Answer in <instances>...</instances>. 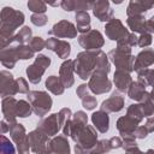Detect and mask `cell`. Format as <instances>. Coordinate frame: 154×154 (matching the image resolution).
<instances>
[{
    "instance_id": "cell-1",
    "label": "cell",
    "mask_w": 154,
    "mask_h": 154,
    "mask_svg": "<svg viewBox=\"0 0 154 154\" xmlns=\"http://www.w3.org/2000/svg\"><path fill=\"white\" fill-rule=\"evenodd\" d=\"M25 16L22 11L5 6L0 13V48L4 49L13 43L14 31L23 25Z\"/></svg>"
},
{
    "instance_id": "cell-2",
    "label": "cell",
    "mask_w": 154,
    "mask_h": 154,
    "mask_svg": "<svg viewBox=\"0 0 154 154\" xmlns=\"http://www.w3.org/2000/svg\"><path fill=\"white\" fill-rule=\"evenodd\" d=\"M99 51H83L77 54L76 59L73 60V64L75 72L81 79H89L94 73L97 64Z\"/></svg>"
},
{
    "instance_id": "cell-3",
    "label": "cell",
    "mask_w": 154,
    "mask_h": 154,
    "mask_svg": "<svg viewBox=\"0 0 154 154\" xmlns=\"http://www.w3.org/2000/svg\"><path fill=\"white\" fill-rule=\"evenodd\" d=\"M108 59L114 64L117 70H123L126 72L134 71V64H135V58L131 54V48L130 47H124V46H117L114 49L108 52Z\"/></svg>"
},
{
    "instance_id": "cell-4",
    "label": "cell",
    "mask_w": 154,
    "mask_h": 154,
    "mask_svg": "<svg viewBox=\"0 0 154 154\" xmlns=\"http://www.w3.org/2000/svg\"><path fill=\"white\" fill-rule=\"evenodd\" d=\"M28 101L30 102L34 113L37 117H45L52 108L53 100L47 91L43 90H32L26 94Z\"/></svg>"
},
{
    "instance_id": "cell-5",
    "label": "cell",
    "mask_w": 154,
    "mask_h": 154,
    "mask_svg": "<svg viewBox=\"0 0 154 154\" xmlns=\"http://www.w3.org/2000/svg\"><path fill=\"white\" fill-rule=\"evenodd\" d=\"M88 125V116L84 111H77L75 114H72L71 120H69L61 129L63 135L66 137H71L73 142L77 141L81 132L85 129Z\"/></svg>"
},
{
    "instance_id": "cell-6",
    "label": "cell",
    "mask_w": 154,
    "mask_h": 154,
    "mask_svg": "<svg viewBox=\"0 0 154 154\" xmlns=\"http://www.w3.org/2000/svg\"><path fill=\"white\" fill-rule=\"evenodd\" d=\"M96 143H97L96 129L93 125H87L76 141L75 153L76 154H89L96 147Z\"/></svg>"
},
{
    "instance_id": "cell-7",
    "label": "cell",
    "mask_w": 154,
    "mask_h": 154,
    "mask_svg": "<svg viewBox=\"0 0 154 154\" xmlns=\"http://www.w3.org/2000/svg\"><path fill=\"white\" fill-rule=\"evenodd\" d=\"M49 65H51V58L45 54H38L35 58V61L31 65H29L25 70L29 82L32 84H38L45 71L49 67Z\"/></svg>"
},
{
    "instance_id": "cell-8",
    "label": "cell",
    "mask_w": 154,
    "mask_h": 154,
    "mask_svg": "<svg viewBox=\"0 0 154 154\" xmlns=\"http://www.w3.org/2000/svg\"><path fill=\"white\" fill-rule=\"evenodd\" d=\"M78 43L84 51H99L105 45V38L99 30L91 29L78 36Z\"/></svg>"
},
{
    "instance_id": "cell-9",
    "label": "cell",
    "mask_w": 154,
    "mask_h": 154,
    "mask_svg": "<svg viewBox=\"0 0 154 154\" xmlns=\"http://www.w3.org/2000/svg\"><path fill=\"white\" fill-rule=\"evenodd\" d=\"M88 87H89V90L93 94L101 95V94L108 93L112 89V82L108 79L107 73L94 71V73L89 78Z\"/></svg>"
},
{
    "instance_id": "cell-10",
    "label": "cell",
    "mask_w": 154,
    "mask_h": 154,
    "mask_svg": "<svg viewBox=\"0 0 154 154\" xmlns=\"http://www.w3.org/2000/svg\"><path fill=\"white\" fill-rule=\"evenodd\" d=\"M77 28L73 23L63 19L52 26V29L48 31V35L57 38H75L77 36Z\"/></svg>"
},
{
    "instance_id": "cell-11",
    "label": "cell",
    "mask_w": 154,
    "mask_h": 154,
    "mask_svg": "<svg viewBox=\"0 0 154 154\" xmlns=\"http://www.w3.org/2000/svg\"><path fill=\"white\" fill-rule=\"evenodd\" d=\"M28 140L30 143L31 152L34 154H47V146L49 142V136L43 134L42 131L35 129L28 135Z\"/></svg>"
},
{
    "instance_id": "cell-12",
    "label": "cell",
    "mask_w": 154,
    "mask_h": 154,
    "mask_svg": "<svg viewBox=\"0 0 154 154\" xmlns=\"http://www.w3.org/2000/svg\"><path fill=\"white\" fill-rule=\"evenodd\" d=\"M103 29H105V34H106L107 38H109L111 41H117V42L124 37H126L130 34L129 30L122 23V20L118 18H113L109 22H107Z\"/></svg>"
},
{
    "instance_id": "cell-13",
    "label": "cell",
    "mask_w": 154,
    "mask_h": 154,
    "mask_svg": "<svg viewBox=\"0 0 154 154\" xmlns=\"http://www.w3.org/2000/svg\"><path fill=\"white\" fill-rule=\"evenodd\" d=\"M0 87H1V97H13L18 94L17 81L10 71L2 70L0 72Z\"/></svg>"
},
{
    "instance_id": "cell-14",
    "label": "cell",
    "mask_w": 154,
    "mask_h": 154,
    "mask_svg": "<svg viewBox=\"0 0 154 154\" xmlns=\"http://www.w3.org/2000/svg\"><path fill=\"white\" fill-rule=\"evenodd\" d=\"M37 130L42 131L49 137H54L58 135V132L61 130V125L59 122L58 113H52L46 118H42V120L37 124Z\"/></svg>"
},
{
    "instance_id": "cell-15",
    "label": "cell",
    "mask_w": 154,
    "mask_h": 154,
    "mask_svg": "<svg viewBox=\"0 0 154 154\" xmlns=\"http://www.w3.org/2000/svg\"><path fill=\"white\" fill-rule=\"evenodd\" d=\"M46 48L54 52L59 58L67 60L71 53V45L65 40H59L57 37H49L46 41Z\"/></svg>"
},
{
    "instance_id": "cell-16",
    "label": "cell",
    "mask_w": 154,
    "mask_h": 154,
    "mask_svg": "<svg viewBox=\"0 0 154 154\" xmlns=\"http://www.w3.org/2000/svg\"><path fill=\"white\" fill-rule=\"evenodd\" d=\"M70 143L64 135H57L49 140L47 146V154H70Z\"/></svg>"
},
{
    "instance_id": "cell-17",
    "label": "cell",
    "mask_w": 154,
    "mask_h": 154,
    "mask_svg": "<svg viewBox=\"0 0 154 154\" xmlns=\"http://www.w3.org/2000/svg\"><path fill=\"white\" fill-rule=\"evenodd\" d=\"M93 14L100 20V22H109L111 19H113V14L114 11L112 10V7L109 6V1L108 0H97L94 1L93 4Z\"/></svg>"
},
{
    "instance_id": "cell-18",
    "label": "cell",
    "mask_w": 154,
    "mask_h": 154,
    "mask_svg": "<svg viewBox=\"0 0 154 154\" xmlns=\"http://www.w3.org/2000/svg\"><path fill=\"white\" fill-rule=\"evenodd\" d=\"M123 108H124V97L118 90L113 91L112 95L108 99L103 100L100 106V109L106 113H117Z\"/></svg>"
},
{
    "instance_id": "cell-19",
    "label": "cell",
    "mask_w": 154,
    "mask_h": 154,
    "mask_svg": "<svg viewBox=\"0 0 154 154\" xmlns=\"http://www.w3.org/2000/svg\"><path fill=\"white\" fill-rule=\"evenodd\" d=\"M73 72H75L73 60H71V59L64 60L63 64L59 67V78L61 79L65 88H71L75 84Z\"/></svg>"
},
{
    "instance_id": "cell-20",
    "label": "cell",
    "mask_w": 154,
    "mask_h": 154,
    "mask_svg": "<svg viewBox=\"0 0 154 154\" xmlns=\"http://www.w3.org/2000/svg\"><path fill=\"white\" fill-rule=\"evenodd\" d=\"M154 64V49L153 48H144L142 49L135 58L134 71L138 72L141 70H146Z\"/></svg>"
},
{
    "instance_id": "cell-21",
    "label": "cell",
    "mask_w": 154,
    "mask_h": 154,
    "mask_svg": "<svg viewBox=\"0 0 154 154\" xmlns=\"http://www.w3.org/2000/svg\"><path fill=\"white\" fill-rule=\"evenodd\" d=\"M17 103L18 100H16L14 97H5L2 99L1 102V111H2V116L4 119L8 123H16L17 120Z\"/></svg>"
},
{
    "instance_id": "cell-22",
    "label": "cell",
    "mask_w": 154,
    "mask_h": 154,
    "mask_svg": "<svg viewBox=\"0 0 154 154\" xmlns=\"http://www.w3.org/2000/svg\"><path fill=\"white\" fill-rule=\"evenodd\" d=\"M116 125H117V129H118L119 135H120L122 138L126 137V136H135V131L138 128V123H136L134 119H131L128 116L120 117L117 120Z\"/></svg>"
},
{
    "instance_id": "cell-23",
    "label": "cell",
    "mask_w": 154,
    "mask_h": 154,
    "mask_svg": "<svg viewBox=\"0 0 154 154\" xmlns=\"http://www.w3.org/2000/svg\"><path fill=\"white\" fill-rule=\"evenodd\" d=\"M152 7H154V1H148V0H131L129 2V5H128L126 14H128V17L143 14L147 11H149Z\"/></svg>"
},
{
    "instance_id": "cell-24",
    "label": "cell",
    "mask_w": 154,
    "mask_h": 154,
    "mask_svg": "<svg viewBox=\"0 0 154 154\" xmlns=\"http://www.w3.org/2000/svg\"><path fill=\"white\" fill-rule=\"evenodd\" d=\"M113 83L116 84V88L119 93L128 91L130 85L132 84V78L130 72H126L123 70H116L113 75Z\"/></svg>"
},
{
    "instance_id": "cell-25",
    "label": "cell",
    "mask_w": 154,
    "mask_h": 154,
    "mask_svg": "<svg viewBox=\"0 0 154 154\" xmlns=\"http://www.w3.org/2000/svg\"><path fill=\"white\" fill-rule=\"evenodd\" d=\"M18 60H19V58L17 54L16 45L8 46L4 49H0V61H1L2 66L7 67V69H13Z\"/></svg>"
},
{
    "instance_id": "cell-26",
    "label": "cell",
    "mask_w": 154,
    "mask_h": 154,
    "mask_svg": "<svg viewBox=\"0 0 154 154\" xmlns=\"http://www.w3.org/2000/svg\"><path fill=\"white\" fill-rule=\"evenodd\" d=\"M91 123L93 126L100 134H106L109 130V117L108 113L99 109L91 114Z\"/></svg>"
},
{
    "instance_id": "cell-27",
    "label": "cell",
    "mask_w": 154,
    "mask_h": 154,
    "mask_svg": "<svg viewBox=\"0 0 154 154\" xmlns=\"http://www.w3.org/2000/svg\"><path fill=\"white\" fill-rule=\"evenodd\" d=\"M94 1H82V0H63L60 2V6L64 11L66 12H71V11H76V12H81V11H87V10H91Z\"/></svg>"
},
{
    "instance_id": "cell-28",
    "label": "cell",
    "mask_w": 154,
    "mask_h": 154,
    "mask_svg": "<svg viewBox=\"0 0 154 154\" xmlns=\"http://www.w3.org/2000/svg\"><path fill=\"white\" fill-rule=\"evenodd\" d=\"M126 24H128L129 29L134 34H136V32H138V34H146L147 32V19L144 18L143 14L128 17Z\"/></svg>"
},
{
    "instance_id": "cell-29",
    "label": "cell",
    "mask_w": 154,
    "mask_h": 154,
    "mask_svg": "<svg viewBox=\"0 0 154 154\" xmlns=\"http://www.w3.org/2000/svg\"><path fill=\"white\" fill-rule=\"evenodd\" d=\"M10 137L12 138V141L14 142V144H19L22 142H24L25 140H28V135L25 131V128L23 126V124L20 123H12L10 124Z\"/></svg>"
},
{
    "instance_id": "cell-30",
    "label": "cell",
    "mask_w": 154,
    "mask_h": 154,
    "mask_svg": "<svg viewBox=\"0 0 154 154\" xmlns=\"http://www.w3.org/2000/svg\"><path fill=\"white\" fill-rule=\"evenodd\" d=\"M75 19H76V28H77L78 32L85 34V32L91 30V26H90V14L88 13V11L76 12Z\"/></svg>"
},
{
    "instance_id": "cell-31",
    "label": "cell",
    "mask_w": 154,
    "mask_h": 154,
    "mask_svg": "<svg viewBox=\"0 0 154 154\" xmlns=\"http://www.w3.org/2000/svg\"><path fill=\"white\" fill-rule=\"evenodd\" d=\"M45 87L48 91H51L54 95H61L65 90V87L61 82V79L58 76H49L47 77L46 82H45Z\"/></svg>"
},
{
    "instance_id": "cell-32",
    "label": "cell",
    "mask_w": 154,
    "mask_h": 154,
    "mask_svg": "<svg viewBox=\"0 0 154 154\" xmlns=\"http://www.w3.org/2000/svg\"><path fill=\"white\" fill-rule=\"evenodd\" d=\"M126 93H128V96L131 100H135V101L140 102L143 99L144 94H146V87L143 84H141L140 82H132V84L130 85V88Z\"/></svg>"
},
{
    "instance_id": "cell-33",
    "label": "cell",
    "mask_w": 154,
    "mask_h": 154,
    "mask_svg": "<svg viewBox=\"0 0 154 154\" xmlns=\"http://www.w3.org/2000/svg\"><path fill=\"white\" fill-rule=\"evenodd\" d=\"M32 40V31L29 26H23L16 35L13 38V42L16 45H29L30 41Z\"/></svg>"
},
{
    "instance_id": "cell-34",
    "label": "cell",
    "mask_w": 154,
    "mask_h": 154,
    "mask_svg": "<svg viewBox=\"0 0 154 154\" xmlns=\"http://www.w3.org/2000/svg\"><path fill=\"white\" fill-rule=\"evenodd\" d=\"M141 105V108H142V112H143V116L146 118H150V117H154V102L153 100L150 99V95L149 93L146 91L143 99L138 102Z\"/></svg>"
},
{
    "instance_id": "cell-35",
    "label": "cell",
    "mask_w": 154,
    "mask_h": 154,
    "mask_svg": "<svg viewBox=\"0 0 154 154\" xmlns=\"http://www.w3.org/2000/svg\"><path fill=\"white\" fill-rule=\"evenodd\" d=\"M137 82H140L144 87L150 85L154 89V70L146 69V70L138 71L137 72Z\"/></svg>"
},
{
    "instance_id": "cell-36",
    "label": "cell",
    "mask_w": 154,
    "mask_h": 154,
    "mask_svg": "<svg viewBox=\"0 0 154 154\" xmlns=\"http://www.w3.org/2000/svg\"><path fill=\"white\" fill-rule=\"evenodd\" d=\"M126 116L130 117L131 119H134L136 123H141L144 118L143 116V112H142V108H141V105L140 103H132L126 109Z\"/></svg>"
},
{
    "instance_id": "cell-37",
    "label": "cell",
    "mask_w": 154,
    "mask_h": 154,
    "mask_svg": "<svg viewBox=\"0 0 154 154\" xmlns=\"http://www.w3.org/2000/svg\"><path fill=\"white\" fill-rule=\"evenodd\" d=\"M32 107L30 105L29 101H25V100H18V103H17V117L19 118H28L31 116L32 113Z\"/></svg>"
},
{
    "instance_id": "cell-38",
    "label": "cell",
    "mask_w": 154,
    "mask_h": 154,
    "mask_svg": "<svg viewBox=\"0 0 154 154\" xmlns=\"http://www.w3.org/2000/svg\"><path fill=\"white\" fill-rule=\"evenodd\" d=\"M16 49H17L18 58L22 60L31 59L35 55V52L29 47V45H16Z\"/></svg>"
},
{
    "instance_id": "cell-39",
    "label": "cell",
    "mask_w": 154,
    "mask_h": 154,
    "mask_svg": "<svg viewBox=\"0 0 154 154\" xmlns=\"http://www.w3.org/2000/svg\"><path fill=\"white\" fill-rule=\"evenodd\" d=\"M0 154H16L13 143L5 135H1L0 137Z\"/></svg>"
},
{
    "instance_id": "cell-40",
    "label": "cell",
    "mask_w": 154,
    "mask_h": 154,
    "mask_svg": "<svg viewBox=\"0 0 154 154\" xmlns=\"http://www.w3.org/2000/svg\"><path fill=\"white\" fill-rule=\"evenodd\" d=\"M28 8L34 13H46L47 4L41 1V0H29L28 1Z\"/></svg>"
},
{
    "instance_id": "cell-41",
    "label": "cell",
    "mask_w": 154,
    "mask_h": 154,
    "mask_svg": "<svg viewBox=\"0 0 154 154\" xmlns=\"http://www.w3.org/2000/svg\"><path fill=\"white\" fill-rule=\"evenodd\" d=\"M137 43H138V36H136V34H134V32H130L126 37L119 40L117 42V46H124V47L132 48V47L137 46Z\"/></svg>"
},
{
    "instance_id": "cell-42",
    "label": "cell",
    "mask_w": 154,
    "mask_h": 154,
    "mask_svg": "<svg viewBox=\"0 0 154 154\" xmlns=\"http://www.w3.org/2000/svg\"><path fill=\"white\" fill-rule=\"evenodd\" d=\"M29 47L36 53H38V52H41L42 49H45L46 48V41L41 37V36H35V37H32V40L30 41V43H29Z\"/></svg>"
},
{
    "instance_id": "cell-43",
    "label": "cell",
    "mask_w": 154,
    "mask_h": 154,
    "mask_svg": "<svg viewBox=\"0 0 154 154\" xmlns=\"http://www.w3.org/2000/svg\"><path fill=\"white\" fill-rule=\"evenodd\" d=\"M30 22L36 26H43L48 22V17L45 13H32L30 17Z\"/></svg>"
},
{
    "instance_id": "cell-44",
    "label": "cell",
    "mask_w": 154,
    "mask_h": 154,
    "mask_svg": "<svg viewBox=\"0 0 154 154\" xmlns=\"http://www.w3.org/2000/svg\"><path fill=\"white\" fill-rule=\"evenodd\" d=\"M58 116H59V122H60V125H61V129H63V126H64L69 120H71V118H72V112H71V109H70L69 107H64V108H61V109L58 112Z\"/></svg>"
},
{
    "instance_id": "cell-45",
    "label": "cell",
    "mask_w": 154,
    "mask_h": 154,
    "mask_svg": "<svg viewBox=\"0 0 154 154\" xmlns=\"http://www.w3.org/2000/svg\"><path fill=\"white\" fill-rule=\"evenodd\" d=\"M96 105H97L96 97L93 96V95H90V94H88L87 96H84V97L82 99V106H83L87 111L94 109V108L96 107Z\"/></svg>"
},
{
    "instance_id": "cell-46",
    "label": "cell",
    "mask_w": 154,
    "mask_h": 154,
    "mask_svg": "<svg viewBox=\"0 0 154 154\" xmlns=\"http://www.w3.org/2000/svg\"><path fill=\"white\" fill-rule=\"evenodd\" d=\"M153 42V37H152V34L149 32H146V34H141L138 36V43L137 46L142 47V48H146V47H149Z\"/></svg>"
},
{
    "instance_id": "cell-47",
    "label": "cell",
    "mask_w": 154,
    "mask_h": 154,
    "mask_svg": "<svg viewBox=\"0 0 154 154\" xmlns=\"http://www.w3.org/2000/svg\"><path fill=\"white\" fill-rule=\"evenodd\" d=\"M123 149L124 150H129V149H132V148H136L138 147V144L136 143V137L135 136H126V137H123Z\"/></svg>"
},
{
    "instance_id": "cell-48",
    "label": "cell",
    "mask_w": 154,
    "mask_h": 154,
    "mask_svg": "<svg viewBox=\"0 0 154 154\" xmlns=\"http://www.w3.org/2000/svg\"><path fill=\"white\" fill-rule=\"evenodd\" d=\"M94 149H96L99 153H102V154L108 153L109 150H112L111 146H109V140H100V141H97L96 147Z\"/></svg>"
},
{
    "instance_id": "cell-49",
    "label": "cell",
    "mask_w": 154,
    "mask_h": 154,
    "mask_svg": "<svg viewBox=\"0 0 154 154\" xmlns=\"http://www.w3.org/2000/svg\"><path fill=\"white\" fill-rule=\"evenodd\" d=\"M17 81V87H18V93L19 94H29V84L26 82V79H24L23 77H18L16 78Z\"/></svg>"
},
{
    "instance_id": "cell-50",
    "label": "cell",
    "mask_w": 154,
    "mask_h": 154,
    "mask_svg": "<svg viewBox=\"0 0 154 154\" xmlns=\"http://www.w3.org/2000/svg\"><path fill=\"white\" fill-rule=\"evenodd\" d=\"M16 148H17L18 154H29V152L31 150V148H30V143H29V140H25L24 142H22V143H19V144H17V146H16Z\"/></svg>"
},
{
    "instance_id": "cell-51",
    "label": "cell",
    "mask_w": 154,
    "mask_h": 154,
    "mask_svg": "<svg viewBox=\"0 0 154 154\" xmlns=\"http://www.w3.org/2000/svg\"><path fill=\"white\" fill-rule=\"evenodd\" d=\"M89 94V87H88V84H81V85H78L77 87V89H76V95L82 100L84 96H87Z\"/></svg>"
},
{
    "instance_id": "cell-52",
    "label": "cell",
    "mask_w": 154,
    "mask_h": 154,
    "mask_svg": "<svg viewBox=\"0 0 154 154\" xmlns=\"http://www.w3.org/2000/svg\"><path fill=\"white\" fill-rule=\"evenodd\" d=\"M109 146L111 149H118L123 147V140L120 136H113L109 138Z\"/></svg>"
},
{
    "instance_id": "cell-53",
    "label": "cell",
    "mask_w": 154,
    "mask_h": 154,
    "mask_svg": "<svg viewBox=\"0 0 154 154\" xmlns=\"http://www.w3.org/2000/svg\"><path fill=\"white\" fill-rule=\"evenodd\" d=\"M148 131H147V129L144 128V125H138V128L136 129V131H135V136H136V138H140V140H143V138H146L147 136H148Z\"/></svg>"
},
{
    "instance_id": "cell-54",
    "label": "cell",
    "mask_w": 154,
    "mask_h": 154,
    "mask_svg": "<svg viewBox=\"0 0 154 154\" xmlns=\"http://www.w3.org/2000/svg\"><path fill=\"white\" fill-rule=\"evenodd\" d=\"M144 128L147 129V131L150 134V132H154V117H150V118H147L146 123H144Z\"/></svg>"
},
{
    "instance_id": "cell-55",
    "label": "cell",
    "mask_w": 154,
    "mask_h": 154,
    "mask_svg": "<svg viewBox=\"0 0 154 154\" xmlns=\"http://www.w3.org/2000/svg\"><path fill=\"white\" fill-rule=\"evenodd\" d=\"M0 128H1V135H5L6 132L10 131V124H8L5 119L1 120V123H0Z\"/></svg>"
},
{
    "instance_id": "cell-56",
    "label": "cell",
    "mask_w": 154,
    "mask_h": 154,
    "mask_svg": "<svg viewBox=\"0 0 154 154\" xmlns=\"http://www.w3.org/2000/svg\"><path fill=\"white\" fill-rule=\"evenodd\" d=\"M147 29H148V32L150 34L154 32V16L147 19Z\"/></svg>"
},
{
    "instance_id": "cell-57",
    "label": "cell",
    "mask_w": 154,
    "mask_h": 154,
    "mask_svg": "<svg viewBox=\"0 0 154 154\" xmlns=\"http://www.w3.org/2000/svg\"><path fill=\"white\" fill-rule=\"evenodd\" d=\"M125 154H143V152L140 150L138 147L136 148H132V149H129V150H125Z\"/></svg>"
},
{
    "instance_id": "cell-58",
    "label": "cell",
    "mask_w": 154,
    "mask_h": 154,
    "mask_svg": "<svg viewBox=\"0 0 154 154\" xmlns=\"http://www.w3.org/2000/svg\"><path fill=\"white\" fill-rule=\"evenodd\" d=\"M149 95H150V99H152L153 102H154V89H152V91L149 93Z\"/></svg>"
},
{
    "instance_id": "cell-59",
    "label": "cell",
    "mask_w": 154,
    "mask_h": 154,
    "mask_svg": "<svg viewBox=\"0 0 154 154\" xmlns=\"http://www.w3.org/2000/svg\"><path fill=\"white\" fill-rule=\"evenodd\" d=\"M143 154H154V149H148L146 153H143Z\"/></svg>"
},
{
    "instance_id": "cell-60",
    "label": "cell",
    "mask_w": 154,
    "mask_h": 154,
    "mask_svg": "<svg viewBox=\"0 0 154 154\" xmlns=\"http://www.w3.org/2000/svg\"><path fill=\"white\" fill-rule=\"evenodd\" d=\"M89 154H102V153H99V152H97L96 149H93V150H91V152H90Z\"/></svg>"
}]
</instances>
